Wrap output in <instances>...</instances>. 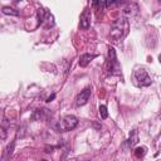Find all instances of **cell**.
<instances>
[{
  "mask_svg": "<svg viewBox=\"0 0 161 161\" xmlns=\"http://www.w3.org/2000/svg\"><path fill=\"white\" fill-rule=\"evenodd\" d=\"M128 28H130V24H128V20L126 18H118L116 19L112 25H111V30H109V36L113 42H118L121 40L122 38H125L128 33Z\"/></svg>",
  "mask_w": 161,
  "mask_h": 161,
  "instance_id": "6da1fadb",
  "label": "cell"
},
{
  "mask_svg": "<svg viewBox=\"0 0 161 161\" xmlns=\"http://www.w3.org/2000/svg\"><path fill=\"white\" fill-rule=\"evenodd\" d=\"M78 125V118L73 114H68V116H64L58 123H57V130L59 132H68V131H72L77 127Z\"/></svg>",
  "mask_w": 161,
  "mask_h": 161,
  "instance_id": "7a4b0ae2",
  "label": "cell"
},
{
  "mask_svg": "<svg viewBox=\"0 0 161 161\" xmlns=\"http://www.w3.org/2000/svg\"><path fill=\"white\" fill-rule=\"evenodd\" d=\"M133 80L138 87H147L152 83L151 77L148 75V73L143 68H137L133 72Z\"/></svg>",
  "mask_w": 161,
  "mask_h": 161,
  "instance_id": "3957f363",
  "label": "cell"
},
{
  "mask_svg": "<svg viewBox=\"0 0 161 161\" xmlns=\"http://www.w3.org/2000/svg\"><path fill=\"white\" fill-rule=\"evenodd\" d=\"M106 69L111 74L119 73L118 72L119 70V65H118V62H117L114 48H109L108 49V58H107V62H106Z\"/></svg>",
  "mask_w": 161,
  "mask_h": 161,
  "instance_id": "277c9868",
  "label": "cell"
},
{
  "mask_svg": "<svg viewBox=\"0 0 161 161\" xmlns=\"http://www.w3.org/2000/svg\"><path fill=\"white\" fill-rule=\"evenodd\" d=\"M91 26V10L86 8L79 18V28L82 30H87Z\"/></svg>",
  "mask_w": 161,
  "mask_h": 161,
  "instance_id": "5b68a950",
  "label": "cell"
},
{
  "mask_svg": "<svg viewBox=\"0 0 161 161\" xmlns=\"http://www.w3.org/2000/svg\"><path fill=\"white\" fill-rule=\"evenodd\" d=\"M91 93H92V89L91 87H86L83 91H80V93H78V96L75 97V103L77 106H83L88 102L89 97H91Z\"/></svg>",
  "mask_w": 161,
  "mask_h": 161,
  "instance_id": "8992f818",
  "label": "cell"
},
{
  "mask_svg": "<svg viewBox=\"0 0 161 161\" xmlns=\"http://www.w3.org/2000/svg\"><path fill=\"white\" fill-rule=\"evenodd\" d=\"M96 57H97L96 54H88V53L80 55V58H79V65H80V67H87V65L91 63V60L94 59Z\"/></svg>",
  "mask_w": 161,
  "mask_h": 161,
  "instance_id": "52a82bcc",
  "label": "cell"
},
{
  "mask_svg": "<svg viewBox=\"0 0 161 161\" xmlns=\"http://www.w3.org/2000/svg\"><path fill=\"white\" fill-rule=\"evenodd\" d=\"M14 146H15V142H11V145H9L5 148V151L3 153V161H6L8 158H10V156L13 155V151H14Z\"/></svg>",
  "mask_w": 161,
  "mask_h": 161,
  "instance_id": "ba28073f",
  "label": "cell"
},
{
  "mask_svg": "<svg viewBox=\"0 0 161 161\" xmlns=\"http://www.w3.org/2000/svg\"><path fill=\"white\" fill-rule=\"evenodd\" d=\"M45 111L47 109H35L33 116H31V119L33 121H39V119H43L45 117Z\"/></svg>",
  "mask_w": 161,
  "mask_h": 161,
  "instance_id": "9c48e42d",
  "label": "cell"
},
{
  "mask_svg": "<svg viewBox=\"0 0 161 161\" xmlns=\"http://www.w3.org/2000/svg\"><path fill=\"white\" fill-rule=\"evenodd\" d=\"M137 141H138L137 131H136V130H133V131L131 132V135H130V138L127 140V145H128V146H133V145H136V143H137Z\"/></svg>",
  "mask_w": 161,
  "mask_h": 161,
  "instance_id": "30bf717a",
  "label": "cell"
},
{
  "mask_svg": "<svg viewBox=\"0 0 161 161\" xmlns=\"http://www.w3.org/2000/svg\"><path fill=\"white\" fill-rule=\"evenodd\" d=\"M1 11H3V14H6V15H19L18 10H14V9L9 8V6H4L1 9Z\"/></svg>",
  "mask_w": 161,
  "mask_h": 161,
  "instance_id": "8fae6325",
  "label": "cell"
},
{
  "mask_svg": "<svg viewBox=\"0 0 161 161\" xmlns=\"http://www.w3.org/2000/svg\"><path fill=\"white\" fill-rule=\"evenodd\" d=\"M99 116L102 119H106L108 117V111H107V107L104 104H101L99 106Z\"/></svg>",
  "mask_w": 161,
  "mask_h": 161,
  "instance_id": "7c38bea8",
  "label": "cell"
},
{
  "mask_svg": "<svg viewBox=\"0 0 161 161\" xmlns=\"http://www.w3.org/2000/svg\"><path fill=\"white\" fill-rule=\"evenodd\" d=\"M146 153V147H137L136 150H135V155L137 156V157H142L143 155Z\"/></svg>",
  "mask_w": 161,
  "mask_h": 161,
  "instance_id": "4fadbf2b",
  "label": "cell"
},
{
  "mask_svg": "<svg viewBox=\"0 0 161 161\" xmlns=\"http://www.w3.org/2000/svg\"><path fill=\"white\" fill-rule=\"evenodd\" d=\"M54 97H55V94H52V96H50V97L47 99V102H52V99H54Z\"/></svg>",
  "mask_w": 161,
  "mask_h": 161,
  "instance_id": "5bb4252c",
  "label": "cell"
},
{
  "mask_svg": "<svg viewBox=\"0 0 161 161\" xmlns=\"http://www.w3.org/2000/svg\"><path fill=\"white\" fill-rule=\"evenodd\" d=\"M158 60H160V63H161V54L158 55Z\"/></svg>",
  "mask_w": 161,
  "mask_h": 161,
  "instance_id": "9a60e30c",
  "label": "cell"
},
{
  "mask_svg": "<svg viewBox=\"0 0 161 161\" xmlns=\"http://www.w3.org/2000/svg\"><path fill=\"white\" fill-rule=\"evenodd\" d=\"M43 161H47V160H43Z\"/></svg>",
  "mask_w": 161,
  "mask_h": 161,
  "instance_id": "2e32d148",
  "label": "cell"
}]
</instances>
